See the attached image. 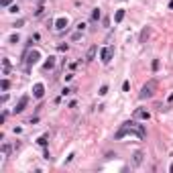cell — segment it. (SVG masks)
I'll list each match as a JSON object with an SVG mask.
<instances>
[{"label": "cell", "mask_w": 173, "mask_h": 173, "mask_svg": "<svg viewBox=\"0 0 173 173\" xmlns=\"http://www.w3.org/2000/svg\"><path fill=\"white\" fill-rule=\"evenodd\" d=\"M100 16H102V12H100V8H94V12H92V18H94V20H98Z\"/></svg>", "instance_id": "5bb4252c"}, {"label": "cell", "mask_w": 173, "mask_h": 173, "mask_svg": "<svg viewBox=\"0 0 173 173\" xmlns=\"http://www.w3.org/2000/svg\"><path fill=\"white\" fill-rule=\"evenodd\" d=\"M2 63H4V73H8V69H10V63H8V59H4Z\"/></svg>", "instance_id": "ac0fdd59"}, {"label": "cell", "mask_w": 173, "mask_h": 173, "mask_svg": "<svg viewBox=\"0 0 173 173\" xmlns=\"http://www.w3.org/2000/svg\"><path fill=\"white\" fill-rule=\"evenodd\" d=\"M39 61V51H31V53H27V63L29 65H35Z\"/></svg>", "instance_id": "8992f818"}, {"label": "cell", "mask_w": 173, "mask_h": 173, "mask_svg": "<svg viewBox=\"0 0 173 173\" xmlns=\"http://www.w3.org/2000/svg\"><path fill=\"white\" fill-rule=\"evenodd\" d=\"M65 27H67V18H65V16H59V18L55 20V29H57V31H63Z\"/></svg>", "instance_id": "ba28073f"}, {"label": "cell", "mask_w": 173, "mask_h": 173, "mask_svg": "<svg viewBox=\"0 0 173 173\" xmlns=\"http://www.w3.org/2000/svg\"><path fill=\"white\" fill-rule=\"evenodd\" d=\"M27 104H29V96H23V98L18 100V104H16V108H14V114H20V112L27 108Z\"/></svg>", "instance_id": "277c9868"}, {"label": "cell", "mask_w": 173, "mask_h": 173, "mask_svg": "<svg viewBox=\"0 0 173 173\" xmlns=\"http://www.w3.org/2000/svg\"><path fill=\"white\" fill-rule=\"evenodd\" d=\"M151 67H153V71H157L159 69V59H153V65Z\"/></svg>", "instance_id": "d6986e66"}, {"label": "cell", "mask_w": 173, "mask_h": 173, "mask_svg": "<svg viewBox=\"0 0 173 173\" xmlns=\"http://www.w3.org/2000/svg\"><path fill=\"white\" fill-rule=\"evenodd\" d=\"M0 88H2V90H8V88H10V82H8V80H2V82H0Z\"/></svg>", "instance_id": "2e32d148"}, {"label": "cell", "mask_w": 173, "mask_h": 173, "mask_svg": "<svg viewBox=\"0 0 173 173\" xmlns=\"http://www.w3.org/2000/svg\"><path fill=\"white\" fill-rule=\"evenodd\" d=\"M10 43H18V35H12L10 37Z\"/></svg>", "instance_id": "603a6c76"}, {"label": "cell", "mask_w": 173, "mask_h": 173, "mask_svg": "<svg viewBox=\"0 0 173 173\" xmlns=\"http://www.w3.org/2000/svg\"><path fill=\"white\" fill-rule=\"evenodd\" d=\"M141 163H143V153H141V151H136V153L132 155V165H134V167H138Z\"/></svg>", "instance_id": "30bf717a"}, {"label": "cell", "mask_w": 173, "mask_h": 173, "mask_svg": "<svg viewBox=\"0 0 173 173\" xmlns=\"http://www.w3.org/2000/svg\"><path fill=\"white\" fill-rule=\"evenodd\" d=\"M138 136L141 141L147 136V130H145V126L143 124H136V118L134 120H130V122H124L120 129L114 132V141H120V138H124V136Z\"/></svg>", "instance_id": "6da1fadb"}, {"label": "cell", "mask_w": 173, "mask_h": 173, "mask_svg": "<svg viewBox=\"0 0 173 173\" xmlns=\"http://www.w3.org/2000/svg\"><path fill=\"white\" fill-rule=\"evenodd\" d=\"M132 116H134L136 120H149V118H151V114H149L147 110H143V108H136Z\"/></svg>", "instance_id": "5b68a950"}, {"label": "cell", "mask_w": 173, "mask_h": 173, "mask_svg": "<svg viewBox=\"0 0 173 173\" xmlns=\"http://www.w3.org/2000/svg\"><path fill=\"white\" fill-rule=\"evenodd\" d=\"M98 94H100V96H106V94H108V86H102V88H100V92H98Z\"/></svg>", "instance_id": "e0dca14e"}, {"label": "cell", "mask_w": 173, "mask_h": 173, "mask_svg": "<svg viewBox=\"0 0 173 173\" xmlns=\"http://www.w3.org/2000/svg\"><path fill=\"white\" fill-rule=\"evenodd\" d=\"M112 57H114V47H104V49L100 51V59H102L104 65H108V63L112 61Z\"/></svg>", "instance_id": "3957f363"}, {"label": "cell", "mask_w": 173, "mask_h": 173, "mask_svg": "<svg viewBox=\"0 0 173 173\" xmlns=\"http://www.w3.org/2000/svg\"><path fill=\"white\" fill-rule=\"evenodd\" d=\"M96 53H98V47H96V45H92V47L88 49V53H86V61H94Z\"/></svg>", "instance_id": "9c48e42d"}, {"label": "cell", "mask_w": 173, "mask_h": 173, "mask_svg": "<svg viewBox=\"0 0 173 173\" xmlns=\"http://www.w3.org/2000/svg\"><path fill=\"white\" fill-rule=\"evenodd\" d=\"M2 153L8 155V153H10V145H2Z\"/></svg>", "instance_id": "ffe728a7"}, {"label": "cell", "mask_w": 173, "mask_h": 173, "mask_svg": "<svg viewBox=\"0 0 173 173\" xmlns=\"http://www.w3.org/2000/svg\"><path fill=\"white\" fill-rule=\"evenodd\" d=\"M122 18H124V10H118V12L114 14V20H116V23H120Z\"/></svg>", "instance_id": "4fadbf2b"}, {"label": "cell", "mask_w": 173, "mask_h": 173, "mask_svg": "<svg viewBox=\"0 0 173 173\" xmlns=\"http://www.w3.org/2000/svg\"><path fill=\"white\" fill-rule=\"evenodd\" d=\"M47 138H49V136H47V134H43V136H41V138H39L37 143H39L41 147H47Z\"/></svg>", "instance_id": "9a60e30c"}, {"label": "cell", "mask_w": 173, "mask_h": 173, "mask_svg": "<svg viewBox=\"0 0 173 173\" xmlns=\"http://www.w3.org/2000/svg\"><path fill=\"white\" fill-rule=\"evenodd\" d=\"M10 2H12V0H0V6H8Z\"/></svg>", "instance_id": "cb8c5ba5"}, {"label": "cell", "mask_w": 173, "mask_h": 173, "mask_svg": "<svg viewBox=\"0 0 173 173\" xmlns=\"http://www.w3.org/2000/svg\"><path fill=\"white\" fill-rule=\"evenodd\" d=\"M129 90H130V84L129 82H124V84H122V92H129Z\"/></svg>", "instance_id": "44dd1931"}, {"label": "cell", "mask_w": 173, "mask_h": 173, "mask_svg": "<svg viewBox=\"0 0 173 173\" xmlns=\"http://www.w3.org/2000/svg\"><path fill=\"white\" fill-rule=\"evenodd\" d=\"M67 94H71V90H69V88H63V90H61V96H67Z\"/></svg>", "instance_id": "7402d4cb"}, {"label": "cell", "mask_w": 173, "mask_h": 173, "mask_svg": "<svg viewBox=\"0 0 173 173\" xmlns=\"http://www.w3.org/2000/svg\"><path fill=\"white\" fill-rule=\"evenodd\" d=\"M53 67H55V57H49V59L45 61L43 69H53Z\"/></svg>", "instance_id": "7c38bea8"}, {"label": "cell", "mask_w": 173, "mask_h": 173, "mask_svg": "<svg viewBox=\"0 0 173 173\" xmlns=\"http://www.w3.org/2000/svg\"><path fill=\"white\" fill-rule=\"evenodd\" d=\"M149 35H151V29H149V27H145V29L141 31V43H145V41L149 39Z\"/></svg>", "instance_id": "8fae6325"}, {"label": "cell", "mask_w": 173, "mask_h": 173, "mask_svg": "<svg viewBox=\"0 0 173 173\" xmlns=\"http://www.w3.org/2000/svg\"><path fill=\"white\" fill-rule=\"evenodd\" d=\"M169 102H173V94H171V96H169Z\"/></svg>", "instance_id": "d4e9b609"}, {"label": "cell", "mask_w": 173, "mask_h": 173, "mask_svg": "<svg viewBox=\"0 0 173 173\" xmlns=\"http://www.w3.org/2000/svg\"><path fill=\"white\" fill-rule=\"evenodd\" d=\"M157 80H149L145 86H143V90H141V94H138V98L141 100H147V98H153L155 96V92H157Z\"/></svg>", "instance_id": "7a4b0ae2"}, {"label": "cell", "mask_w": 173, "mask_h": 173, "mask_svg": "<svg viewBox=\"0 0 173 173\" xmlns=\"http://www.w3.org/2000/svg\"><path fill=\"white\" fill-rule=\"evenodd\" d=\"M43 94H45L43 84H35V86H33V96H35V98H43Z\"/></svg>", "instance_id": "52a82bcc"}]
</instances>
